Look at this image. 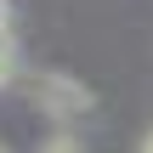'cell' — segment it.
<instances>
[{"instance_id": "1", "label": "cell", "mask_w": 153, "mask_h": 153, "mask_svg": "<svg viewBox=\"0 0 153 153\" xmlns=\"http://www.w3.org/2000/svg\"><path fill=\"white\" fill-rule=\"evenodd\" d=\"M23 85H28V97H34L45 114H57V119H79V114H91V91L74 85L68 74H28Z\"/></svg>"}, {"instance_id": "2", "label": "cell", "mask_w": 153, "mask_h": 153, "mask_svg": "<svg viewBox=\"0 0 153 153\" xmlns=\"http://www.w3.org/2000/svg\"><path fill=\"white\" fill-rule=\"evenodd\" d=\"M40 153H85V148H79V142H74L68 131H57V136H51V142H45Z\"/></svg>"}, {"instance_id": "3", "label": "cell", "mask_w": 153, "mask_h": 153, "mask_svg": "<svg viewBox=\"0 0 153 153\" xmlns=\"http://www.w3.org/2000/svg\"><path fill=\"white\" fill-rule=\"evenodd\" d=\"M136 153H153V131H148V136H142V148H136Z\"/></svg>"}, {"instance_id": "4", "label": "cell", "mask_w": 153, "mask_h": 153, "mask_svg": "<svg viewBox=\"0 0 153 153\" xmlns=\"http://www.w3.org/2000/svg\"><path fill=\"white\" fill-rule=\"evenodd\" d=\"M0 153H6V148H0Z\"/></svg>"}]
</instances>
